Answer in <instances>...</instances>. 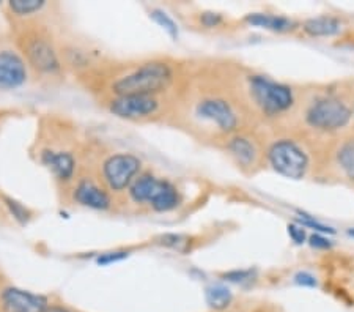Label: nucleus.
Masks as SVG:
<instances>
[{
  "label": "nucleus",
  "mask_w": 354,
  "mask_h": 312,
  "mask_svg": "<svg viewBox=\"0 0 354 312\" xmlns=\"http://www.w3.org/2000/svg\"><path fill=\"white\" fill-rule=\"evenodd\" d=\"M3 202H5V205H7L10 214H13V218L18 221L19 224L24 226L28 223V221H30L32 213L28 212V208L22 205V203L16 202V201H13V199L7 197V196H3Z\"/></svg>",
  "instance_id": "nucleus-20"
},
{
  "label": "nucleus",
  "mask_w": 354,
  "mask_h": 312,
  "mask_svg": "<svg viewBox=\"0 0 354 312\" xmlns=\"http://www.w3.org/2000/svg\"><path fill=\"white\" fill-rule=\"evenodd\" d=\"M337 161L350 180H354V139L345 140L337 152Z\"/></svg>",
  "instance_id": "nucleus-19"
},
{
  "label": "nucleus",
  "mask_w": 354,
  "mask_h": 312,
  "mask_svg": "<svg viewBox=\"0 0 354 312\" xmlns=\"http://www.w3.org/2000/svg\"><path fill=\"white\" fill-rule=\"evenodd\" d=\"M151 18L155 19L159 26L165 28V32L169 33L172 38L178 37V26L175 24V21L170 18V16L165 13L162 10H153L151 11Z\"/></svg>",
  "instance_id": "nucleus-21"
},
{
  "label": "nucleus",
  "mask_w": 354,
  "mask_h": 312,
  "mask_svg": "<svg viewBox=\"0 0 354 312\" xmlns=\"http://www.w3.org/2000/svg\"><path fill=\"white\" fill-rule=\"evenodd\" d=\"M197 116L218 127L224 133L235 131L238 127V116L230 103L222 98H207L197 106Z\"/></svg>",
  "instance_id": "nucleus-11"
},
{
  "label": "nucleus",
  "mask_w": 354,
  "mask_h": 312,
  "mask_svg": "<svg viewBox=\"0 0 354 312\" xmlns=\"http://www.w3.org/2000/svg\"><path fill=\"white\" fill-rule=\"evenodd\" d=\"M41 163L54 174V177L57 180L64 181V183L71 181L74 174H76V158H74L73 153L70 152L43 150Z\"/></svg>",
  "instance_id": "nucleus-13"
},
{
  "label": "nucleus",
  "mask_w": 354,
  "mask_h": 312,
  "mask_svg": "<svg viewBox=\"0 0 354 312\" xmlns=\"http://www.w3.org/2000/svg\"><path fill=\"white\" fill-rule=\"evenodd\" d=\"M48 7L46 0H11L8 2V10L11 15L16 16L22 21L32 22L33 16L41 13V11Z\"/></svg>",
  "instance_id": "nucleus-17"
},
{
  "label": "nucleus",
  "mask_w": 354,
  "mask_h": 312,
  "mask_svg": "<svg viewBox=\"0 0 354 312\" xmlns=\"http://www.w3.org/2000/svg\"><path fill=\"white\" fill-rule=\"evenodd\" d=\"M16 48L28 68L41 76H57L62 71V59L55 39L48 27L37 21L27 24L16 33Z\"/></svg>",
  "instance_id": "nucleus-1"
},
{
  "label": "nucleus",
  "mask_w": 354,
  "mask_h": 312,
  "mask_svg": "<svg viewBox=\"0 0 354 312\" xmlns=\"http://www.w3.org/2000/svg\"><path fill=\"white\" fill-rule=\"evenodd\" d=\"M304 30L310 37H333L342 30V22L333 16H319L306 21Z\"/></svg>",
  "instance_id": "nucleus-16"
},
{
  "label": "nucleus",
  "mask_w": 354,
  "mask_h": 312,
  "mask_svg": "<svg viewBox=\"0 0 354 312\" xmlns=\"http://www.w3.org/2000/svg\"><path fill=\"white\" fill-rule=\"evenodd\" d=\"M351 109L335 96H322L306 112V122L319 131H337L351 120Z\"/></svg>",
  "instance_id": "nucleus-6"
},
{
  "label": "nucleus",
  "mask_w": 354,
  "mask_h": 312,
  "mask_svg": "<svg viewBox=\"0 0 354 312\" xmlns=\"http://www.w3.org/2000/svg\"><path fill=\"white\" fill-rule=\"evenodd\" d=\"M162 240H164L165 245L172 246L175 249H178V251H183L181 245H187V241L183 237H180V235H165Z\"/></svg>",
  "instance_id": "nucleus-28"
},
{
  "label": "nucleus",
  "mask_w": 354,
  "mask_h": 312,
  "mask_svg": "<svg viewBox=\"0 0 354 312\" xmlns=\"http://www.w3.org/2000/svg\"><path fill=\"white\" fill-rule=\"evenodd\" d=\"M232 292L224 286H211L207 288V303L209 308L216 311H222L230 306L232 303Z\"/></svg>",
  "instance_id": "nucleus-18"
},
{
  "label": "nucleus",
  "mask_w": 354,
  "mask_h": 312,
  "mask_svg": "<svg viewBox=\"0 0 354 312\" xmlns=\"http://www.w3.org/2000/svg\"><path fill=\"white\" fill-rule=\"evenodd\" d=\"M295 281H296V284H299V286H306V287H315L317 286L315 276H312L310 273H306V271H302V273L296 275Z\"/></svg>",
  "instance_id": "nucleus-27"
},
{
  "label": "nucleus",
  "mask_w": 354,
  "mask_h": 312,
  "mask_svg": "<svg viewBox=\"0 0 354 312\" xmlns=\"http://www.w3.org/2000/svg\"><path fill=\"white\" fill-rule=\"evenodd\" d=\"M48 312H71V311L64 309V308H59V306H57V308H49Z\"/></svg>",
  "instance_id": "nucleus-30"
},
{
  "label": "nucleus",
  "mask_w": 354,
  "mask_h": 312,
  "mask_svg": "<svg viewBox=\"0 0 354 312\" xmlns=\"http://www.w3.org/2000/svg\"><path fill=\"white\" fill-rule=\"evenodd\" d=\"M348 235H351V237H354V229H350V230H348Z\"/></svg>",
  "instance_id": "nucleus-31"
},
{
  "label": "nucleus",
  "mask_w": 354,
  "mask_h": 312,
  "mask_svg": "<svg viewBox=\"0 0 354 312\" xmlns=\"http://www.w3.org/2000/svg\"><path fill=\"white\" fill-rule=\"evenodd\" d=\"M298 214H299V218H298L299 226H302V227H310V229L317 230L318 234H334L333 227L324 226L323 223H319V221L313 219L312 217H309V214H306V213H301V212H299Z\"/></svg>",
  "instance_id": "nucleus-22"
},
{
  "label": "nucleus",
  "mask_w": 354,
  "mask_h": 312,
  "mask_svg": "<svg viewBox=\"0 0 354 312\" xmlns=\"http://www.w3.org/2000/svg\"><path fill=\"white\" fill-rule=\"evenodd\" d=\"M28 79V66L18 49L0 48V90L21 89Z\"/></svg>",
  "instance_id": "nucleus-10"
},
{
  "label": "nucleus",
  "mask_w": 354,
  "mask_h": 312,
  "mask_svg": "<svg viewBox=\"0 0 354 312\" xmlns=\"http://www.w3.org/2000/svg\"><path fill=\"white\" fill-rule=\"evenodd\" d=\"M172 82L174 68L164 60H150L115 79L111 89L115 96L158 95L169 89Z\"/></svg>",
  "instance_id": "nucleus-2"
},
{
  "label": "nucleus",
  "mask_w": 354,
  "mask_h": 312,
  "mask_svg": "<svg viewBox=\"0 0 354 312\" xmlns=\"http://www.w3.org/2000/svg\"><path fill=\"white\" fill-rule=\"evenodd\" d=\"M249 90L255 104L266 116H279L287 112L295 103L293 90L288 85L272 81L266 76H250Z\"/></svg>",
  "instance_id": "nucleus-4"
},
{
  "label": "nucleus",
  "mask_w": 354,
  "mask_h": 312,
  "mask_svg": "<svg viewBox=\"0 0 354 312\" xmlns=\"http://www.w3.org/2000/svg\"><path fill=\"white\" fill-rule=\"evenodd\" d=\"M250 276H252V271L249 270H235L224 275L225 279L233 281V282H243L245 279H250Z\"/></svg>",
  "instance_id": "nucleus-26"
},
{
  "label": "nucleus",
  "mask_w": 354,
  "mask_h": 312,
  "mask_svg": "<svg viewBox=\"0 0 354 312\" xmlns=\"http://www.w3.org/2000/svg\"><path fill=\"white\" fill-rule=\"evenodd\" d=\"M129 196L137 203H148L155 212H172L180 205L181 196L176 186L153 174H142L129 186Z\"/></svg>",
  "instance_id": "nucleus-3"
},
{
  "label": "nucleus",
  "mask_w": 354,
  "mask_h": 312,
  "mask_svg": "<svg viewBox=\"0 0 354 312\" xmlns=\"http://www.w3.org/2000/svg\"><path fill=\"white\" fill-rule=\"evenodd\" d=\"M227 149L241 166H252L255 163L257 149L254 142L244 138V136H235V138H232L230 142H228Z\"/></svg>",
  "instance_id": "nucleus-15"
},
{
  "label": "nucleus",
  "mask_w": 354,
  "mask_h": 312,
  "mask_svg": "<svg viewBox=\"0 0 354 312\" xmlns=\"http://www.w3.org/2000/svg\"><path fill=\"white\" fill-rule=\"evenodd\" d=\"M49 300L44 295L7 286L0 288V312H48Z\"/></svg>",
  "instance_id": "nucleus-9"
},
{
  "label": "nucleus",
  "mask_w": 354,
  "mask_h": 312,
  "mask_svg": "<svg viewBox=\"0 0 354 312\" xmlns=\"http://www.w3.org/2000/svg\"><path fill=\"white\" fill-rule=\"evenodd\" d=\"M268 160L277 174L291 180L304 178L309 170L307 153L290 139L274 142L268 150Z\"/></svg>",
  "instance_id": "nucleus-5"
},
{
  "label": "nucleus",
  "mask_w": 354,
  "mask_h": 312,
  "mask_svg": "<svg viewBox=\"0 0 354 312\" xmlns=\"http://www.w3.org/2000/svg\"><path fill=\"white\" fill-rule=\"evenodd\" d=\"M222 21V18L219 15H214V13H205L202 16V24L207 26V27H216Z\"/></svg>",
  "instance_id": "nucleus-29"
},
{
  "label": "nucleus",
  "mask_w": 354,
  "mask_h": 312,
  "mask_svg": "<svg viewBox=\"0 0 354 312\" xmlns=\"http://www.w3.org/2000/svg\"><path fill=\"white\" fill-rule=\"evenodd\" d=\"M309 243H310V246L315 249H329L330 246H333V241H330L328 237H324L322 234L312 235L309 238Z\"/></svg>",
  "instance_id": "nucleus-25"
},
{
  "label": "nucleus",
  "mask_w": 354,
  "mask_h": 312,
  "mask_svg": "<svg viewBox=\"0 0 354 312\" xmlns=\"http://www.w3.org/2000/svg\"><path fill=\"white\" fill-rule=\"evenodd\" d=\"M73 201L77 205L98 210V212H106L112 207L109 191L90 178H81L77 181L73 188Z\"/></svg>",
  "instance_id": "nucleus-12"
},
{
  "label": "nucleus",
  "mask_w": 354,
  "mask_h": 312,
  "mask_svg": "<svg viewBox=\"0 0 354 312\" xmlns=\"http://www.w3.org/2000/svg\"><path fill=\"white\" fill-rule=\"evenodd\" d=\"M128 257V253L127 251H117V253H106L100 255L98 259H96V262L98 265H111V264H115L120 262V260L127 259Z\"/></svg>",
  "instance_id": "nucleus-23"
},
{
  "label": "nucleus",
  "mask_w": 354,
  "mask_h": 312,
  "mask_svg": "<svg viewBox=\"0 0 354 312\" xmlns=\"http://www.w3.org/2000/svg\"><path fill=\"white\" fill-rule=\"evenodd\" d=\"M109 112L124 120H144L159 111L158 95H123L109 101Z\"/></svg>",
  "instance_id": "nucleus-8"
},
{
  "label": "nucleus",
  "mask_w": 354,
  "mask_h": 312,
  "mask_svg": "<svg viewBox=\"0 0 354 312\" xmlns=\"http://www.w3.org/2000/svg\"><path fill=\"white\" fill-rule=\"evenodd\" d=\"M288 235L296 245H302L306 241V230L302 226L298 224H290L288 226Z\"/></svg>",
  "instance_id": "nucleus-24"
},
{
  "label": "nucleus",
  "mask_w": 354,
  "mask_h": 312,
  "mask_svg": "<svg viewBox=\"0 0 354 312\" xmlns=\"http://www.w3.org/2000/svg\"><path fill=\"white\" fill-rule=\"evenodd\" d=\"M245 22H249L252 27L259 28H266V30L272 32H287L295 27V22L283 18V16H276V15H268V13H254L245 16Z\"/></svg>",
  "instance_id": "nucleus-14"
},
{
  "label": "nucleus",
  "mask_w": 354,
  "mask_h": 312,
  "mask_svg": "<svg viewBox=\"0 0 354 312\" xmlns=\"http://www.w3.org/2000/svg\"><path fill=\"white\" fill-rule=\"evenodd\" d=\"M142 167V163L131 153H117L102 163V178L107 188L113 192H122L131 186Z\"/></svg>",
  "instance_id": "nucleus-7"
}]
</instances>
